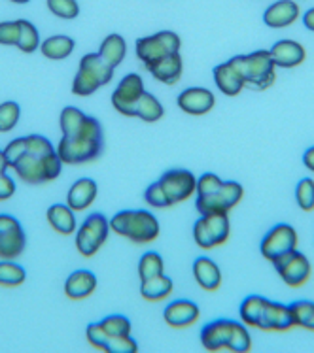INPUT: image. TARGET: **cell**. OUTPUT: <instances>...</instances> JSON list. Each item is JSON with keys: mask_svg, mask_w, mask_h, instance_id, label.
I'll list each match as a JSON object with an SVG mask.
<instances>
[{"mask_svg": "<svg viewBox=\"0 0 314 353\" xmlns=\"http://www.w3.org/2000/svg\"><path fill=\"white\" fill-rule=\"evenodd\" d=\"M17 191V183H15L14 176H10L8 172L0 174V202L12 199Z\"/></svg>", "mask_w": 314, "mask_h": 353, "instance_id": "obj_46", "label": "cell"}, {"mask_svg": "<svg viewBox=\"0 0 314 353\" xmlns=\"http://www.w3.org/2000/svg\"><path fill=\"white\" fill-rule=\"evenodd\" d=\"M295 202L303 212H313L314 210V180L313 178H303L295 185Z\"/></svg>", "mask_w": 314, "mask_h": 353, "instance_id": "obj_40", "label": "cell"}, {"mask_svg": "<svg viewBox=\"0 0 314 353\" xmlns=\"http://www.w3.org/2000/svg\"><path fill=\"white\" fill-rule=\"evenodd\" d=\"M193 278L199 288L205 289V291H218L222 285V270H219L218 263L212 261L210 257H197L193 261V267H191Z\"/></svg>", "mask_w": 314, "mask_h": 353, "instance_id": "obj_24", "label": "cell"}, {"mask_svg": "<svg viewBox=\"0 0 314 353\" xmlns=\"http://www.w3.org/2000/svg\"><path fill=\"white\" fill-rule=\"evenodd\" d=\"M235 70L241 74L246 87L254 91H267L277 81V66L269 50H256L246 55H235L229 59Z\"/></svg>", "mask_w": 314, "mask_h": 353, "instance_id": "obj_5", "label": "cell"}, {"mask_svg": "<svg viewBox=\"0 0 314 353\" xmlns=\"http://www.w3.org/2000/svg\"><path fill=\"white\" fill-rule=\"evenodd\" d=\"M180 50H182V38L173 30H159L135 42V55L144 66L154 65L155 61L167 57L170 53H180Z\"/></svg>", "mask_w": 314, "mask_h": 353, "instance_id": "obj_7", "label": "cell"}, {"mask_svg": "<svg viewBox=\"0 0 314 353\" xmlns=\"http://www.w3.org/2000/svg\"><path fill=\"white\" fill-rule=\"evenodd\" d=\"M157 181H159L161 189L165 191V195H167L173 206L195 196L197 176L188 168H170L167 172L161 174V178Z\"/></svg>", "mask_w": 314, "mask_h": 353, "instance_id": "obj_11", "label": "cell"}, {"mask_svg": "<svg viewBox=\"0 0 314 353\" xmlns=\"http://www.w3.org/2000/svg\"><path fill=\"white\" fill-rule=\"evenodd\" d=\"M231 236L229 214H201L193 223V240L201 250H214L224 245Z\"/></svg>", "mask_w": 314, "mask_h": 353, "instance_id": "obj_8", "label": "cell"}, {"mask_svg": "<svg viewBox=\"0 0 314 353\" xmlns=\"http://www.w3.org/2000/svg\"><path fill=\"white\" fill-rule=\"evenodd\" d=\"M8 168H10V163H8L6 155H4V150H0V174L8 172Z\"/></svg>", "mask_w": 314, "mask_h": 353, "instance_id": "obj_49", "label": "cell"}, {"mask_svg": "<svg viewBox=\"0 0 314 353\" xmlns=\"http://www.w3.org/2000/svg\"><path fill=\"white\" fill-rule=\"evenodd\" d=\"M163 116H165V106L161 104L159 99L150 91H144L135 108V117L144 123H155L161 121Z\"/></svg>", "mask_w": 314, "mask_h": 353, "instance_id": "obj_30", "label": "cell"}, {"mask_svg": "<svg viewBox=\"0 0 314 353\" xmlns=\"http://www.w3.org/2000/svg\"><path fill=\"white\" fill-rule=\"evenodd\" d=\"M99 280L91 270H74L72 274L68 276L65 281V295L70 301H84L97 291Z\"/></svg>", "mask_w": 314, "mask_h": 353, "instance_id": "obj_22", "label": "cell"}, {"mask_svg": "<svg viewBox=\"0 0 314 353\" xmlns=\"http://www.w3.org/2000/svg\"><path fill=\"white\" fill-rule=\"evenodd\" d=\"M301 21H303V25H305L308 30H313L314 32V6L308 8L307 12L301 14Z\"/></svg>", "mask_w": 314, "mask_h": 353, "instance_id": "obj_47", "label": "cell"}, {"mask_svg": "<svg viewBox=\"0 0 314 353\" xmlns=\"http://www.w3.org/2000/svg\"><path fill=\"white\" fill-rule=\"evenodd\" d=\"M88 119V114H84L80 108L76 106H65L59 114V129L63 137H74L78 134L84 123Z\"/></svg>", "mask_w": 314, "mask_h": 353, "instance_id": "obj_33", "label": "cell"}, {"mask_svg": "<svg viewBox=\"0 0 314 353\" xmlns=\"http://www.w3.org/2000/svg\"><path fill=\"white\" fill-rule=\"evenodd\" d=\"M99 196V185L93 178H80L76 180L68 189L66 195V204L74 210V212H86L93 206V202Z\"/></svg>", "mask_w": 314, "mask_h": 353, "instance_id": "obj_20", "label": "cell"}, {"mask_svg": "<svg viewBox=\"0 0 314 353\" xmlns=\"http://www.w3.org/2000/svg\"><path fill=\"white\" fill-rule=\"evenodd\" d=\"M144 201H146L148 206H152V208L163 210V208H170L173 204L165 195V191L161 189L159 181H154V183H150L144 191Z\"/></svg>", "mask_w": 314, "mask_h": 353, "instance_id": "obj_43", "label": "cell"}, {"mask_svg": "<svg viewBox=\"0 0 314 353\" xmlns=\"http://www.w3.org/2000/svg\"><path fill=\"white\" fill-rule=\"evenodd\" d=\"M295 327L314 332V303L313 301H295L290 304Z\"/></svg>", "mask_w": 314, "mask_h": 353, "instance_id": "obj_37", "label": "cell"}, {"mask_svg": "<svg viewBox=\"0 0 314 353\" xmlns=\"http://www.w3.org/2000/svg\"><path fill=\"white\" fill-rule=\"evenodd\" d=\"M110 219L101 212L89 214L74 232V244L81 257H95L110 236Z\"/></svg>", "mask_w": 314, "mask_h": 353, "instance_id": "obj_6", "label": "cell"}, {"mask_svg": "<svg viewBox=\"0 0 314 353\" xmlns=\"http://www.w3.org/2000/svg\"><path fill=\"white\" fill-rule=\"evenodd\" d=\"M201 317V308L190 299H176L163 310V319L173 329H186L195 325Z\"/></svg>", "mask_w": 314, "mask_h": 353, "instance_id": "obj_17", "label": "cell"}, {"mask_svg": "<svg viewBox=\"0 0 314 353\" xmlns=\"http://www.w3.org/2000/svg\"><path fill=\"white\" fill-rule=\"evenodd\" d=\"M212 76H214V83L218 87V91L222 94H226V97H237V94H241L242 91H244V87H246L242 76L235 70V66L231 65L229 61L214 66Z\"/></svg>", "mask_w": 314, "mask_h": 353, "instance_id": "obj_23", "label": "cell"}, {"mask_svg": "<svg viewBox=\"0 0 314 353\" xmlns=\"http://www.w3.org/2000/svg\"><path fill=\"white\" fill-rule=\"evenodd\" d=\"M301 17V8L295 0H277L263 12V23L269 29H286Z\"/></svg>", "mask_w": 314, "mask_h": 353, "instance_id": "obj_19", "label": "cell"}, {"mask_svg": "<svg viewBox=\"0 0 314 353\" xmlns=\"http://www.w3.org/2000/svg\"><path fill=\"white\" fill-rule=\"evenodd\" d=\"M144 79L137 72H131L119 79V83L112 93V106L117 114L125 117H135V108L139 104L140 97L144 93Z\"/></svg>", "mask_w": 314, "mask_h": 353, "instance_id": "obj_12", "label": "cell"}, {"mask_svg": "<svg viewBox=\"0 0 314 353\" xmlns=\"http://www.w3.org/2000/svg\"><path fill=\"white\" fill-rule=\"evenodd\" d=\"M99 55L108 63L112 68H117L127 57V40L117 32H112L104 38L99 46Z\"/></svg>", "mask_w": 314, "mask_h": 353, "instance_id": "obj_29", "label": "cell"}, {"mask_svg": "<svg viewBox=\"0 0 314 353\" xmlns=\"http://www.w3.org/2000/svg\"><path fill=\"white\" fill-rule=\"evenodd\" d=\"M165 272V261L157 252H146L139 261V278L140 281L154 278Z\"/></svg>", "mask_w": 314, "mask_h": 353, "instance_id": "obj_35", "label": "cell"}, {"mask_svg": "<svg viewBox=\"0 0 314 353\" xmlns=\"http://www.w3.org/2000/svg\"><path fill=\"white\" fill-rule=\"evenodd\" d=\"M65 163L57 153V145L42 134L23 137V152L10 165L15 176L25 183H48L55 181L63 172Z\"/></svg>", "mask_w": 314, "mask_h": 353, "instance_id": "obj_1", "label": "cell"}, {"mask_svg": "<svg viewBox=\"0 0 314 353\" xmlns=\"http://www.w3.org/2000/svg\"><path fill=\"white\" fill-rule=\"evenodd\" d=\"M265 301L267 299L262 295H248L242 299L241 306H239V317H241V321L248 329H257Z\"/></svg>", "mask_w": 314, "mask_h": 353, "instance_id": "obj_31", "label": "cell"}, {"mask_svg": "<svg viewBox=\"0 0 314 353\" xmlns=\"http://www.w3.org/2000/svg\"><path fill=\"white\" fill-rule=\"evenodd\" d=\"M273 267L280 276V280L292 289L303 288L311 280V274H313L311 261L300 250H292V252L280 255L278 259L273 261Z\"/></svg>", "mask_w": 314, "mask_h": 353, "instance_id": "obj_10", "label": "cell"}, {"mask_svg": "<svg viewBox=\"0 0 314 353\" xmlns=\"http://www.w3.org/2000/svg\"><path fill=\"white\" fill-rule=\"evenodd\" d=\"M21 106L15 101H6L0 104V134H6L19 125Z\"/></svg>", "mask_w": 314, "mask_h": 353, "instance_id": "obj_38", "label": "cell"}, {"mask_svg": "<svg viewBox=\"0 0 314 353\" xmlns=\"http://www.w3.org/2000/svg\"><path fill=\"white\" fill-rule=\"evenodd\" d=\"M99 325L108 336H129L133 332V325L129 321V317L121 316V314H112V316L103 317L99 321Z\"/></svg>", "mask_w": 314, "mask_h": 353, "instance_id": "obj_36", "label": "cell"}, {"mask_svg": "<svg viewBox=\"0 0 314 353\" xmlns=\"http://www.w3.org/2000/svg\"><path fill=\"white\" fill-rule=\"evenodd\" d=\"M48 10L52 12L59 19H65V21H72L80 15V4L78 0H46Z\"/></svg>", "mask_w": 314, "mask_h": 353, "instance_id": "obj_39", "label": "cell"}, {"mask_svg": "<svg viewBox=\"0 0 314 353\" xmlns=\"http://www.w3.org/2000/svg\"><path fill=\"white\" fill-rule=\"evenodd\" d=\"M99 89H101L99 81L95 78H91L86 70L78 68V72H76V76L72 79V93L76 97H91Z\"/></svg>", "mask_w": 314, "mask_h": 353, "instance_id": "obj_41", "label": "cell"}, {"mask_svg": "<svg viewBox=\"0 0 314 353\" xmlns=\"http://www.w3.org/2000/svg\"><path fill=\"white\" fill-rule=\"evenodd\" d=\"M148 72L154 76V79H157L159 83H165V85H176L180 79H182L184 74V61L180 53H170L167 57L155 61L154 65L144 66Z\"/></svg>", "mask_w": 314, "mask_h": 353, "instance_id": "obj_21", "label": "cell"}, {"mask_svg": "<svg viewBox=\"0 0 314 353\" xmlns=\"http://www.w3.org/2000/svg\"><path fill=\"white\" fill-rule=\"evenodd\" d=\"M46 217H48V223L52 225L53 231L63 234V236H70L78 229L76 212L68 204H63V202L52 204L46 212Z\"/></svg>", "mask_w": 314, "mask_h": 353, "instance_id": "obj_25", "label": "cell"}, {"mask_svg": "<svg viewBox=\"0 0 314 353\" xmlns=\"http://www.w3.org/2000/svg\"><path fill=\"white\" fill-rule=\"evenodd\" d=\"M201 344L206 352L219 353H248L252 352V336L248 327L235 319H214L201 331Z\"/></svg>", "mask_w": 314, "mask_h": 353, "instance_id": "obj_3", "label": "cell"}, {"mask_svg": "<svg viewBox=\"0 0 314 353\" xmlns=\"http://www.w3.org/2000/svg\"><path fill=\"white\" fill-rule=\"evenodd\" d=\"M303 165L314 174V145H311L307 152L303 153Z\"/></svg>", "mask_w": 314, "mask_h": 353, "instance_id": "obj_48", "label": "cell"}, {"mask_svg": "<svg viewBox=\"0 0 314 353\" xmlns=\"http://www.w3.org/2000/svg\"><path fill=\"white\" fill-rule=\"evenodd\" d=\"M297 244H300V234L292 225L278 223L263 236L262 244H259V252H262L265 259L273 263L280 255L292 252V250H297Z\"/></svg>", "mask_w": 314, "mask_h": 353, "instance_id": "obj_13", "label": "cell"}, {"mask_svg": "<svg viewBox=\"0 0 314 353\" xmlns=\"http://www.w3.org/2000/svg\"><path fill=\"white\" fill-rule=\"evenodd\" d=\"M293 314L290 304L275 303V301H265L263 304L262 317H259V323L257 329L259 331H273V332H286L293 329Z\"/></svg>", "mask_w": 314, "mask_h": 353, "instance_id": "obj_16", "label": "cell"}, {"mask_svg": "<svg viewBox=\"0 0 314 353\" xmlns=\"http://www.w3.org/2000/svg\"><path fill=\"white\" fill-rule=\"evenodd\" d=\"M224 181L219 178L218 174L214 172H205L201 174L197 178V189H195V196H203V195H210V193H216L222 185H224Z\"/></svg>", "mask_w": 314, "mask_h": 353, "instance_id": "obj_44", "label": "cell"}, {"mask_svg": "<svg viewBox=\"0 0 314 353\" xmlns=\"http://www.w3.org/2000/svg\"><path fill=\"white\" fill-rule=\"evenodd\" d=\"M269 53L273 61H275V66L277 68H284V70H290V68L303 65L305 59H307L305 46L295 42V40H290V38H282V40L273 43Z\"/></svg>", "mask_w": 314, "mask_h": 353, "instance_id": "obj_18", "label": "cell"}, {"mask_svg": "<svg viewBox=\"0 0 314 353\" xmlns=\"http://www.w3.org/2000/svg\"><path fill=\"white\" fill-rule=\"evenodd\" d=\"M104 353H137L139 352V344L137 340L129 336H110L106 346L103 350Z\"/></svg>", "mask_w": 314, "mask_h": 353, "instance_id": "obj_42", "label": "cell"}, {"mask_svg": "<svg viewBox=\"0 0 314 353\" xmlns=\"http://www.w3.org/2000/svg\"><path fill=\"white\" fill-rule=\"evenodd\" d=\"M19 23V38H17V43L15 48L21 51V53H35L37 50H40V30L32 21L29 19H17Z\"/></svg>", "mask_w": 314, "mask_h": 353, "instance_id": "obj_32", "label": "cell"}, {"mask_svg": "<svg viewBox=\"0 0 314 353\" xmlns=\"http://www.w3.org/2000/svg\"><path fill=\"white\" fill-rule=\"evenodd\" d=\"M78 68L86 70L91 78H95L101 87L108 85L110 81H112V78H114V70H116V68H112V66L99 55V51L86 53V55L80 59Z\"/></svg>", "mask_w": 314, "mask_h": 353, "instance_id": "obj_28", "label": "cell"}, {"mask_svg": "<svg viewBox=\"0 0 314 353\" xmlns=\"http://www.w3.org/2000/svg\"><path fill=\"white\" fill-rule=\"evenodd\" d=\"M19 38V23L14 21H0V46H15Z\"/></svg>", "mask_w": 314, "mask_h": 353, "instance_id": "obj_45", "label": "cell"}, {"mask_svg": "<svg viewBox=\"0 0 314 353\" xmlns=\"http://www.w3.org/2000/svg\"><path fill=\"white\" fill-rule=\"evenodd\" d=\"M110 229L133 244H152L159 238L161 225L154 212L119 210L110 219Z\"/></svg>", "mask_w": 314, "mask_h": 353, "instance_id": "obj_4", "label": "cell"}, {"mask_svg": "<svg viewBox=\"0 0 314 353\" xmlns=\"http://www.w3.org/2000/svg\"><path fill=\"white\" fill-rule=\"evenodd\" d=\"M76 50V42L68 34H53L40 43V53L50 61H65Z\"/></svg>", "mask_w": 314, "mask_h": 353, "instance_id": "obj_27", "label": "cell"}, {"mask_svg": "<svg viewBox=\"0 0 314 353\" xmlns=\"http://www.w3.org/2000/svg\"><path fill=\"white\" fill-rule=\"evenodd\" d=\"M27 280V270L15 259H0V288H19Z\"/></svg>", "mask_w": 314, "mask_h": 353, "instance_id": "obj_34", "label": "cell"}, {"mask_svg": "<svg viewBox=\"0 0 314 353\" xmlns=\"http://www.w3.org/2000/svg\"><path fill=\"white\" fill-rule=\"evenodd\" d=\"M176 106L188 116H206L216 106V97L206 87H188L178 93Z\"/></svg>", "mask_w": 314, "mask_h": 353, "instance_id": "obj_15", "label": "cell"}, {"mask_svg": "<svg viewBox=\"0 0 314 353\" xmlns=\"http://www.w3.org/2000/svg\"><path fill=\"white\" fill-rule=\"evenodd\" d=\"M242 196H244V188L241 183L227 180L216 193L195 196V208L199 214H229L242 201Z\"/></svg>", "mask_w": 314, "mask_h": 353, "instance_id": "obj_9", "label": "cell"}, {"mask_svg": "<svg viewBox=\"0 0 314 353\" xmlns=\"http://www.w3.org/2000/svg\"><path fill=\"white\" fill-rule=\"evenodd\" d=\"M10 2H14V4H21L23 6V4H29L30 0H10Z\"/></svg>", "mask_w": 314, "mask_h": 353, "instance_id": "obj_50", "label": "cell"}, {"mask_svg": "<svg viewBox=\"0 0 314 353\" xmlns=\"http://www.w3.org/2000/svg\"><path fill=\"white\" fill-rule=\"evenodd\" d=\"M173 291H175V281L165 272L140 281V295L142 299H146L148 303H161L173 295Z\"/></svg>", "mask_w": 314, "mask_h": 353, "instance_id": "obj_26", "label": "cell"}, {"mask_svg": "<svg viewBox=\"0 0 314 353\" xmlns=\"http://www.w3.org/2000/svg\"><path fill=\"white\" fill-rule=\"evenodd\" d=\"M27 248L21 221L12 214H0V259H17Z\"/></svg>", "mask_w": 314, "mask_h": 353, "instance_id": "obj_14", "label": "cell"}, {"mask_svg": "<svg viewBox=\"0 0 314 353\" xmlns=\"http://www.w3.org/2000/svg\"><path fill=\"white\" fill-rule=\"evenodd\" d=\"M104 152V130L97 117L88 116L84 127L74 137H61L57 153L68 166L93 163Z\"/></svg>", "mask_w": 314, "mask_h": 353, "instance_id": "obj_2", "label": "cell"}]
</instances>
